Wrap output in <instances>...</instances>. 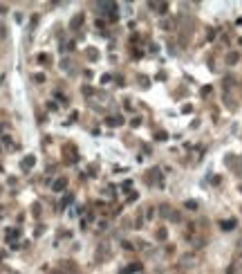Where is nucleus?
Returning a JSON list of instances; mask_svg holds the SVG:
<instances>
[{
    "mask_svg": "<svg viewBox=\"0 0 242 274\" xmlns=\"http://www.w3.org/2000/svg\"><path fill=\"white\" fill-rule=\"evenodd\" d=\"M65 186H67V177H56L52 184V191H63Z\"/></svg>",
    "mask_w": 242,
    "mask_h": 274,
    "instance_id": "nucleus-1",
    "label": "nucleus"
},
{
    "mask_svg": "<svg viewBox=\"0 0 242 274\" xmlns=\"http://www.w3.org/2000/svg\"><path fill=\"white\" fill-rule=\"evenodd\" d=\"M123 124V117H119V115H112V117H108V119H105V126H121Z\"/></svg>",
    "mask_w": 242,
    "mask_h": 274,
    "instance_id": "nucleus-2",
    "label": "nucleus"
},
{
    "mask_svg": "<svg viewBox=\"0 0 242 274\" xmlns=\"http://www.w3.org/2000/svg\"><path fill=\"white\" fill-rule=\"evenodd\" d=\"M34 164H36V157H34V155H27L23 162H20V166H23V168H32Z\"/></svg>",
    "mask_w": 242,
    "mask_h": 274,
    "instance_id": "nucleus-3",
    "label": "nucleus"
},
{
    "mask_svg": "<svg viewBox=\"0 0 242 274\" xmlns=\"http://www.w3.org/2000/svg\"><path fill=\"white\" fill-rule=\"evenodd\" d=\"M83 23V14H79V16H74L72 18V23H70V27H72V29H79V25Z\"/></svg>",
    "mask_w": 242,
    "mask_h": 274,
    "instance_id": "nucleus-4",
    "label": "nucleus"
},
{
    "mask_svg": "<svg viewBox=\"0 0 242 274\" xmlns=\"http://www.w3.org/2000/svg\"><path fill=\"white\" fill-rule=\"evenodd\" d=\"M233 227H235V220L233 218H231V220H222V229H224V231L227 229H233Z\"/></svg>",
    "mask_w": 242,
    "mask_h": 274,
    "instance_id": "nucleus-5",
    "label": "nucleus"
},
{
    "mask_svg": "<svg viewBox=\"0 0 242 274\" xmlns=\"http://www.w3.org/2000/svg\"><path fill=\"white\" fill-rule=\"evenodd\" d=\"M38 61H41L43 65H50V63H52V56H47V54H38Z\"/></svg>",
    "mask_w": 242,
    "mask_h": 274,
    "instance_id": "nucleus-6",
    "label": "nucleus"
},
{
    "mask_svg": "<svg viewBox=\"0 0 242 274\" xmlns=\"http://www.w3.org/2000/svg\"><path fill=\"white\" fill-rule=\"evenodd\" d=\"M238 59H240V56H238L235 52H231V54L227 56V61H229V65H235V63H238Z\"/></svg>",
    "mask_w": 242,
    "mask_h": 274,
    "instance_id": "nucleus-7",
    "label": "nucleus"
},
{
    "mask_svg": "<svg viewBox=\"0 0 242 274\" xmlns=\"http://www.w3.org/2000/svg\"><path fill=\"white\" fill-rule=\"evenodd\" d=\"M139 270H141V263H132V265L125 270V272H139Z\"/></svg>",
    "mask_w": 242,
    "mask_h": 274,
    "instance_id": "nucleus-8",
    "label": "nucleus"
},
{
    "mask_svg": "<svg viewBox=\"0 0 242 274\" xmlns=\"http://www.w3.org/2000/svg\"><path fill=\"white\" fill-rule=\"evenodd\" d=\"M88 56H90L92 61H96V59H99V52H96V50H92V47H90V50H88Z\"/></svg>",
    "mask_w": 242,
    "mask_h": 274,
    "instance_id": "nucleus-9",
    "label": "nucleus"
},
{
    "mask_svg": "<svg viewBox=\"0 0 242 274\" xmlns=\"http://www.w3.org/2000/svg\"><path fill=\"white\" fill-rule=\"evenodd\" d=\"M157 11H159V14H166V11H168V5H166V2L157 5Z\"/></svg>",
    "mask_w": 242,
    "mask_h": 274,
    "instance_id": "nucleus-10",
    "label": "nucleus"
},
{
    "mask_svg": "<svg viewBox=\"0 0 242 274\" xmlns=\"http://www.w3.org/2000/svg\"><path fill=\"white\" fill-rule=\"evenodd\" d=\"M186 209H197V202L195 200H188L186 202Z\"/></svg>",
    "mask_w": 242,
    "mask_h": 274,
    "instance_id": "nucleus-11",
    "label": "nucleus"
},
{
    "mask_svg": "<svg viewBox=\"0 0 242 274\" xmlns=\"http://www.w3.org/2000/svg\"><path fill=\"white\" fill-rule=\"evenodd\" d=\"M235 256H238V258L242 256V240H240V245H238V249H235Z\"/></svg>",
    "mask_w": 242,
    "mask_h": 274,
    "instance_id": "nucleus-12",
    "label": "nucleus"
},
{
    "mask_svg": "<svg viewBox=\"0 0 242 274\" xmlns=\"http://www.w3.org/2000/svg\"><path fill=\"white\" fill-rule=\"evenodd\" d=\"M34 79H36V83H43V81H45V77H43V74H36Z\"/></svg>",
    "mask_w": 242,
    "mask_h": 274,
    "instance_id": "nucleus-13",
    "label": "nucleus"
},
{
    "mask_svg": "<svg viewBox=\"0 0 242 274\" xmlns=\"http://www.w3.org/2000/svg\"><path fill=\"white\" fill-rule=\"evenodd\" d=\"M52 274H61V272H56V270H54V272H52Z\"/></svg>",
    "mask_w": 242,
    "mask_h": 274,
    "instance_id": "nucleus-14",
    "label": "nucleus"
}]
</instances>
